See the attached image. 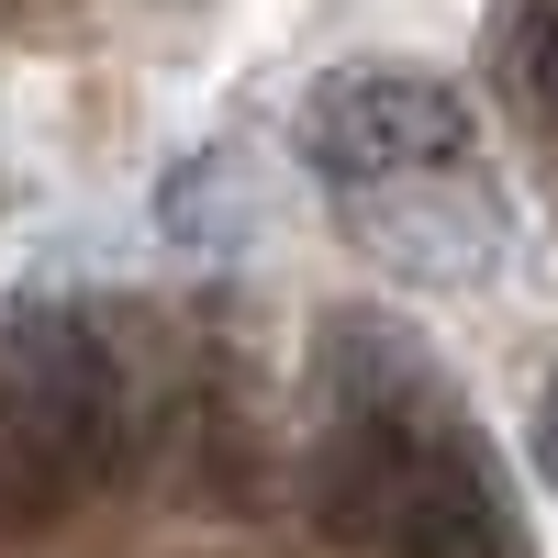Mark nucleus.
<instances>
[{
	"instance_id": "obj_1",
	"label": "nucleus",
	"mask_w": 558,
	"mask_h": 558,
	"mask_svg": "<svg viewBox=\"0 0 558 558\" xmlns=\"http://www.w3.org/2000/svg\"><path fill=\"white\" fill-rule=\"evenodd\" d=\"M324 514H336V536L380 547V558H514V525H502L492 481L470 470V447L447 436V402L347 425Z\"/></svg>"
},
{
	"instance_id": "obj_2",
	"label": "nucleus",
	"mask_w": 558,
	"mask_h": 558,
	"mask_svg": "<svg viewBox=\"0 0 558 558\" xmlns=\"http://www.w3.org/2000/svg\"><path fill=\"white\" fill-rule=\"evenodd\" d=\"M123 458V380L78 324H12L0 336V502L57 514Z\"/></svg>"
},
{
	"instance_id": "obj_3",
	"label": "nucleus",
	"mask_w": 558,
	"mask_h": 558,
	"mask_svg": "<svg viewBox=\"0 0 558 558\" xmlns=\"http://www.w3.org/2000/svg\"><path fill=\"white\" fill-rule=\"evenodd\" d=\"M302 157L347 191H391V179H436L470 157V101L425 68H357L336 89H313Z\"/></svg>"
},
{
	"instance_id": "obj_4",
	"label": "nucleus",
	"mask_w": 558,
	"mask_h": 558,
	"mask_svg": "<svg viewBox=\"0 0 558 558\" xmlns=\"http://www.w3.org/2000/svg\"><path fill=\"white\" fill-rule=\"evenodd\" d=\"M502 78H514V101L536 123H558V0H525L502 23Z\"/></svg>"
},
{
	"instance_id": "obj_5",
	"label": "nucleus",
	"mask_w": 558,
	"mask_h": 558,
	"mask_svg": "<svg viewBox=\"0 0 558 558\" xmlns=\"http://www.w3.org/2000/svg\"><path fill=\"white\" fill-rule=\"evenodd\" d=\"M536 458H547V481H558V380H547V402H536Z\"/></svg>"
}]
</instances>
